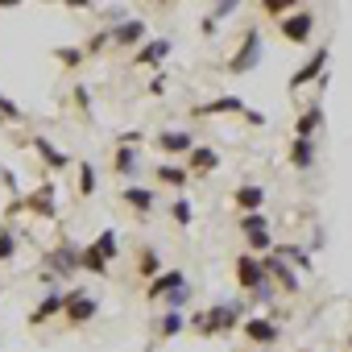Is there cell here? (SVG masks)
Instances as JSON below:
<instances>
[{
  "label": "cell",
  "mask_w": 352,
  "mask_h": 352,
  "mask_svg": "<svg viewBox=\"0 0 352 352\" xmlns=\"http://www.w3.org/2000/svg\"><path fill=\"white\" fill-rule=\"evenodd\" d=\"M79 195H83V199L96 195V166H91V162H79Z\"/></svg>",
  "instance_id": "obj_31"
},
{
  "label": "cell",
  "mask_w": 352,
  "mask_h": 352,
  "mask_svg": "<svg viewBox=\"0 0 352 352\" xmlns=\"http://www.w3.org/2000/svg\"><path fill=\"white\" fill-rule=\"evenodd\" d=\"M104 46H108V30H100V34H91V42L83 46V54H87V58H96V54H100Z\"/></svg>",
  "instance_id": "obj_35"
},
{
  "label": "cell",
  "mask_w": 352,
  "mask_h": 352,
  "mask_svg": "<svg viewBox=\"0 0 352 352\" xmlns=\"http://www.w3.org/2000/svg\"><path fill=\"white\" fill-rule=\"evenodd\" d=\"M166 91V71H157L153 79H149V96H162Z\"/></svg>",
  "instance_id": "obj_41"
},
{
  "label": "cell",
  "mask_w": 352,
  "mask_h": 352,
  "mask_svg": "<svg viewBox=\"0 0 352 352\" xmlns=\"http://www.w3.org/2000/svg\"><path fill=\"white\" fill-rule=\"evenodd\" d=\"M79 270H87V274H96V278H104L108 274V261L87 245V249H79Z\"/></svg>",
  "instance_id": "obj_27"
},
{
  "label": "cell",
  "mask_w": 352,
  "mask_h": 352,
  "mask_svg": "<svg viewBox=\"0 0 352 352\" xmlns=\"http://www.w3.org/2000/svg\"><path fill=\"white\" fill-rule=\"evenodd\" d=\"M253 298H257V302H261V307H270V302H274V286H270V282H265V286H261V290H257V294H253Z\"/></svg>",
  "instance_id": "obj_42"
},
{
  "label": "cell",
  "mask_w": 352,
  "mask_h": 352,
  "mask_svg": "<svg viewBox=\"0 0 352 352\" xmlns=\"http://www.w3.org/2000/svg\"><path fill=\"white\" fill-rule=\"evenodd\" d=\"M157 183H166V187H174V191H187V183H191V174H187V166H170V162H157Z\"/></svg>",
  "instance_id": "obj_21"
},
{
  "label": "cell",
  "mask_w": 352,
  "mask_h": 352,
  "mask_svg": "<svg viewBox=\"0 0 352 352\" xmlns=\"http://www.w3.org/2000/svg\"><path fill=\"white\" fill-rule=\"evenodd\" d=\"M0 179H5V183H9V191H13V195L21 191V187H17V174H13V170H0Z\"/></svg>",
  "instance_id": "obj_44"
},
{
  "label": "cell",
  "mask_w": 352,
  "mask_h": 352,
  "mask_svg": "<svg viewBox=\"0 0 352 352\" xmlns=\"http://www.w3.org/2000/svg\"><path fill=\"white\" fill-rule=\"evenodd\" d=\"M75 104H79L83 112H91V87H87V83H75Z\"/></svg>",
  "instance_id": "obj_36"
},
{
  "label": "cell",
  "mask_w": 352,
  "mask_h": 352,
  "mask_svg": "<svg viewBox=\"0 0 352 352\" xmlns=\"http://www.w3.org/2000/svg\"><path fill=\"white\" fill-rule=\"evenodd\" d=\"M241 116H245V120H249V124H265V112H257V108H245V112H241Z\"/></svg>",
  "instance_id": "obj_43"
},
{
  "label": "cell",
  "mask_w": 352,
  "mask_h": 352,
  "mask_svg": "<svg viewBox=\"0 0 352 352\" xmlns=\"http://www.w3.org/2000/svg\"><path fill=\"white\" fill-rule=\"evenodd\" d=\"M21 208L34 212V216H42V220H54V183H42L30 199H21Z\"/></svg>",
  "instance_id": "obj_12"
},
{
  "label": "cell",
  "mask_w": 352,
  "mask_h": 352,
  "mask_svg": "<svg viewBox=\"0 0 352 352\" xmlns=\"http://www.w3.org/2000/svg\"><path fill=\"white\" fill-rule=\"evenodd\" d=\"M199 30H204V38H212V34L220 30V21H212V17H204V25H199Z\"/></svg>",
  "instance_id": "obj_45"
},
{
  "label": "cell",
  "mask_w": 352,
  "mask_h": 352,
  "mask_svg": "<svg viewBox=\"0 0 352 352\" xmlns=\"http://www.w3.org/2000/svg\"><path fill=\"white\" fill-rule=\"evenodd\" d=\"M290 166H294V170H311V166H315V141L290 137Z\"/></svg>",
  "instance_id": "obj_23"
},
{
  "label": "cell",
  "mask_w": 352,
  "mask_h": 352,
  "mask_svg": "<svg viewBox=\"0 0 352 352\" xmlns=\"http://www.w3.org/2000/svg\"><path fill=\"white\" fill-rule=\"evenodd\" d=\"M261 261V274L270 278V282H278V290H286V294H298L302 286H298V274L282 261V257H274V253H265V257H257Z\"/></svg>",
  "instance_id": "obj_5"
},
{
  "label": "cell",
  "mask_w": 352,
  "mask_h": 352,
  "mask_svg": "<svg viewBox=\"0 0 352 352\" xmlns=\"http://www.w3.org/2000/svg\"><path fill=\"white\" fill-rule=\"evenodd\" d=\"M30 145H34V149L42 153V162H46L50 170H67V166H71V153H63V149H58V145H54L50 137H34Z\"/></svg>",
  "instance_id": "obj_19"
},
{
  "label": "cell",
  "mask_w": 352,
  "mask_h": 352,
  "mask_svg": "<svg viewBox=\"0 0 352 352\" xmlns=\"http://www.w3.org/2000/svg\"><path fill=\"white\" fill-rule=\"evenodd\" d=\"M54 315H63V290H50V294L30 311V327H42V323H50Z\"/></svg>",
  "instance_id": "obj_18"
},
{
  "label": "cell",
  "mask_w": 352,
  "mask_h": 352,
  "mask_svg": "<svg viewBox=\"0 0 352 352\" xmlns=\"http://www.w3.org/2000/svg\"><path fill=\"white\" fill-rule=\"evenodd\" d=\"M245 241H249V253H253V257L274 253V236H270V228H265V232H253V236H245Z\"/></svg>",
  "instance_id": "obj_33"
},
{
  "label": "cell",
  "mask_w": 352,
  "mask_h": 352,
  "mask_svg": "<svg viewBox=\"0 0 352 352\" xmlns=\"http://www.w3.org/2000/svg\"><path fill=\"white\" fill-rule=\"evenodd\" d=\"M54 58H58L63 67H71V71L87 63V54H83V46H58V50H54Z\"/></svg>",
  "instance_id": "obj_30"
},
{
  "label": "cell",
  "mask_w": 352,
  "mask_h": 352,
  "mask_svg": "<svg viewBox=\"0 0 352 352\" xmlns=\"http://www.w3.org/2000/svg\"><path fill=\"white\" fill-rule=\"evenodd\" d=\"M75 270H79V249L63 241V245H54V249L46 253V274H42V282L54 290V282H58V278H71Z\"/></svg>",
  "instance_id": "obj_2"
},
{
  "label": "cell",
  "mask_w": 352,
  "mask_h": 352,
  "mask_svg": "<svg viewBox=\"0 0 352 352\" xmlns=\"http://www.w3.org/2000/svg\"><path fill=\"white\" fill-rule=\"evenodd\" d=\"M270 228V220L261 216V212H249V216H241V232L245 236H253V232H265Z\"/></svg>",
  "instance_id": "obj_34"
},
{
  "label": "cell",
  "mask_w": 352,
  "mask_h": 352,
  "mask_svg": "<svg viewBox=\"0 0 352 352\" xmlns=\"http://www.w3.org/2000/svg\"><path fill=\"white\" fill-rule=\"evenodd\" d=\"M108 42H116L120 50H129V46H141V42H145V21H141V17L112 21V25H108Z\"/></svg>",
  "instance_id": "obj_7"
},
{
  "label": "cell",
  "mask_w": 352,
  "mask_h": 352,
  "mask_svg": "<svg viewBox=\"0 0 352 352\" xmlns=\"http://www.w3.org/2000/svg\"><path fill=\"white\" fill-rule=\"evenodd\" d=\"M323 67H327V46L323 50H315L294 75H290V87H307V83H315V79H323Z\"/></svg>",
  "instance_id": "obj_10"
},
{
  "label": "cell",
  "mask_w": 352,
  "mask_h": 352,
  "mask_svg": "<svg viewBox=\"0 0 352 352\" xmlns=\"http://www.w3.org/2000/svg\"><path fill=\"white\" fill-rule=\"evenodd\" d=\"M120 199H124L137 216H149V212H153V204H157L153 187H133V183H129V187H120Z\"/></svg>",
  "instance_id": "obj_13"
},
{
  "label": "cell",
  "mask_w": 352,
  "mask_h": 352,
  "mask_svg": "<svg viewBox=\"0 0 352 352\" xmlns=\"http://www.w3.org/2000/svg\"><path fill=\"white\" fill-rule=\"evenodd\" d=\"M183 286H187V274H183V270H162L157 278H149L145 298L157 302V298H166V294H174V290H183Z\"/></svg>",
  "instance_id": "obj_8"
},
{
  "label": "cell",
  "mask_w": 352,
  "mask_h": 352,
  "mask_svg": "<svg viewBox=\"0 0 352 352\" xmlns=\"http://www.w3.org/2000/svg\"><path fill=\"white\" fill-rule=\"evenodd\" d=\"M265 13H274V17L282 21L286 13H294V5H290V0H270V5H265Z\"/></svg>",
  "instance_id": "obj_37"
},
{
  "label": "cell",
  "mask_w": 352,
  "mask_h": 352,
  "mask_svg": "<svg viewBox=\"0 0 352 352\" xmlns=\"http://www.w3.org/2000/svg\"><path fill=\"white\" fill-rule=\"evenodd\" d=\"M0 116H9V120H21V108H17L9 96H0Z\"/></svg>",
  "instance_id": "obj_39"
},
{
  "label": "cell",
  "mask_w": 352,
  "mask_h": 352,
  "mask_svg": "<svg viewBox=\"0 0 352 352\" xmlns=\"http://www.w3.org/2000/svg\"><path fill=\"white\" fill-rule=\"evenodd\" d=\"M96 315H100V298L87 294L83 286H75V290L63 294V319H67L71 327H83V323H91Z\"/></svg>",
  "instance_id": "obj_1"
},
{
  "label": "cell",
  "mask_w": 352,
  "mask_h": 352,
  "mask_svg": "<svg viewBox=\"0 0 352 352\" xmlns=\"http://www.w3.org/2000/svg\"><path fill=\"white\" fill-rule=\"evenodd\" d=\"M166 54H170V38H149V42H141V50H137V67H162Z\"/></svg>",
  "instance_id": "obj_15"
},
{
  "label": "cell",
  "mask_w": 352,
  "mask_h": 352,
  "mask_svg": "<svg viewBox=\"0 0 352 352\" xmlns=\"http://www.w3.org/2000/svg\"><path fill=\"white\" fill-rule=\"evenodd\" d=\"M319 129H323V108H319V104H311V108L294 120V137H298V141H311Z\"/></svg>",
  "instance_id": "obj_20"
},
{
  "label": "cell",
  "mask_w": 352,
  "mask_h": 352,
  "mask_svg": "<svg viewBox=\"0 0 352 352\" xmlns=\"http://www.w3.org/2000/svg\"><path fill=\"white\" fill-rule=\"evenodd\" d=\"M183 331H187V315L183 311H162V319H157V336L162 340H174Z\"/></svg>",
  "instance_id": "obj_22"
},
{
  "label": "cell",
  "mask_w": 352,
  "mask_h": 352,
  "mask_svg": "<svg viewBox=\"0 0 352 352\" xmlns=\"http://www.w3.org/2000/svg\"><path fill=\"white\" fill-rule=\"evenodd\" d=\"M228 13H236V0H220V5H216L208 17H212V21H220V17H228Z\"/></svg>",
  "instance_id": "obj_40"
},
{
  "label": "cell",
  "mask_w": 352,
  "mask_h": 352,
  "mask_svg": "<svg viewBox=\"0 0 352 352\" xmlns=\"http://www.w3.org/2000/svg\"><path fill=\"white\" fill-rule=\"evenodd\" d=\"M137 270H141L145 278H157V274H162V261H157V249H149V245H145V249L137 253Z\"/></svg>",
  "instance_id": "obj_29"
},
{
  "label": "cell",
  "mask_w": 352,
  "mask_h": 352,
  "mask_svg": "<svg viewBox=\"0 0 352 352\" xmlns=\"http://www.w3.org/2000/svg\"><path fill=\"white\" fill-rule=\"evenodd\" d=\"M220 166V153L212 149V145H195L191 153H187V174H212Z\"/></svg>",
  "instance_id": "obj_17"
},
{
  "label": "cell",
  "mask_w": 352,
  "mask_h": 352,
  "mask_svg": "<svg viewBox=\"0 0 352 352\" xmlns=\"http://www.w3.org/2000/svg\"><path fill=\"white\" fill-rule=\"evenodd\" d=\"M257 63H261V25H249L245 38H241L236 58H228V75H249Z\"/></svg>",
  "instance_id": "obj_3"
},
{
  "label": "cell",
  "mask_w": 352,
  "mask_h": 352,
  "mask_svg": "<svg viewBox=\"0 0 352 352\" xmlns=\"http://www.w3.org/2000/svg\"><path fill=\"white\" fill-rule=\"evenodd\" d=\"M228 112H245V100L241 96H216V100L199 104L191 116H228Z\"/></svg>",
  "instance_id": "obj_16"
},
{
  "label": "cell",
  "mask_w": 352,
  "mask_h": 352,
  "mask_svg": "<svg viewBox=\"0 0 352 352\" xmlns=\"http://www.w3.org/2000/svg\"><path fill=\"white\" fill-rule=\"evenodd\" d=\"M153 145H157V153H191L195 149V137L183 133V129H162L153 137Z\"/></svg>",
  "instance_id": "obj_9"
},
{
  "label": "cell",
  "mask_w": 352,
  "mask_h": 352,
  "mask_svg": "<svg viewBox=\"0 0 352 352\" xmlns=\"http://www.w3.org/2000/svg\"><path fill=\"white\" fill-rule=\"evenodd\" d=\"M17 245H21V241H17V232H13V228L5 224V228H0V265H5V261H13Z\"/></svg>",
  "instance_id": "obj_32"
},
{
  "label": "cell",
  "mask_w": 352,
  "mask_h": 352,
  "mask_svg": "<svg viewBox=\"0 0 352 352\" xmlns=\"http://www.w3.org/2000/svg\"><path fill=\"white\" fill-rule=\"evenodd\" d=\"M170 216H174V224H179V228H191V220H195V208H191V199H187V195H179V199L170 204Z\"/></svg>",
  "instance_id": "obj_28"
},
{
  "label": "cell",
  "mask_w": 352,
  "mask_h": 352,
  "mask_svg": "<svg viewBox=\"0 0 352 352\" xmlns=\"http://www.w3.org/2000/svg\"><path fill=\"white\" fill-rule=\"evenodd\" d=\"M232 270H236V286H241V290H245V294H257V290H261V286H265V282H270V278H265V274H261V261H257V257H253V253H241V257H236V265H232Z\"/></svg>",
  "instance_id": "obj_6"
},
{
  "label": "cell",
  "mask_w": 352,
  "mask_h": 352,
  "mask_svg": "<svg viewBox=\"0 0 352 352\" xmlns=\"http://www.w3.org/2000/svg\"><path fill=\"white\" fill-rule=\"evenodd\" d=\"M245 336H249L253 344H274V340L282 336V327H278V319H261V315H253V319H245Z\"/></svg>",
  "instance_id": "obj_14"
},
{
  "label": "cell",
  "mask_w": 352,
  "mask_h": 352,
  "mask_svg": "<svg viewBox=\"0 0 352 352\" xmlns=\"http://www.w3.org/2000/svg\"><path fill=\"white\" fill-rule=\"evenodd\" d=\"M91 249H96L104 261H116V257H120V236H116V228H104V232L91 241Z\"/></svg>",
  "instance_id": "obj_25"
},
{
  "label": "cell",
  "mask_w": 352,
  "mask_h": 352,
  "mask_svg": "<svg viewBox=\"0 0 352 352\" xmlns=\"http://www.w3.org/2000/svg\"><path fill=\"white\" fill-rule=\"evenodd\" d=\"M278 30H282L286 42L302 46V42H311V34H315V13H311V9H294V13H286V17L278 21Z\"/></svg>",
  "instance_id": "obj_4"
},
{
  "label": "cell",
  "mask_w": 352,
  "mask_h": 352,
  "mask_svg": "<svg viewBox=\"0 0 352 352\" xmlns=\"http://www.w3.org/2000/svg\"><path fill=\"white\" fill-rule=\"evenodd\" d=\"M166 302H170V311H179L183 302H191V286H183V290H174V294H166Z\"/></svg>",
  "instance_id": "obj_38"
},
{
  "label": "cell",
  "mask_w": 352,
  "mask_h": 352,
  "mask_svg": "<svg viewBox=\"0 0 352 352\" xmlns=\"http://www.w3.org/2000/svg\"><path fill=\"white\" fill-rule=\"evenodd\" d=\"M274 257H282L286 265H298V270H311V257L302 245H274Z\"/></svg>",
  "instance_id": "obj_26"
},
{
  "label": "cell",
  "mask_w": 352,
  "mask_h": 352,
  "mask_svg": "<svg viewBox=\"0 0 352 352\" xmlns=\"http://www.w3.org/2000/svg\"><path fill=\"white\" fill-rule=\"evenodd\" d=\"M137 166H141L137 149H129V145H116V153H112V170L120 174V179H129V174H137Z\"/></svg>",
  "instance_id": "obj_24"
},
{
  "label": "cell",
  "mask_w": 352,
  "mask_h": 352,
  "mask_svg": "<svg viewBox=\"0 0 352 352\" xmlns=\"http://www.w3.org/2000/svg\"><path fill=\"white\" fill-rule=\"evenodd\" d=\"M232 204L241 208V216L261 212V208H265V187H257V183H241V187L232 191Z\"/></svg>",
  "instance_id": "obj_11"
}]
</instances>
